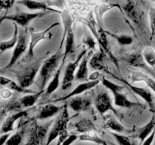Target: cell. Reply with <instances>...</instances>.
I'll return each mask as SVG.
<instances>
[{"label":"cell","instance_id":"obj_1","mask_svg":"<svg viewBox=\"0 0 155 145\" xmlns=\"http://www.w3.org/2000/svg\"><path fill=\"white\" fill-rule=\"evenodd\" d=\"M44 57L37 58L34 60L24 63V65L19 66L16 70H15L18 82L22 87L28 89L34 82L36 76L39 72L41 66L42 65Z\"/></svg>","mask_w":155,"mask_h":145},{"label":"cell","instance_id":"obj_2","mask_svg":"<svg viewBox=\"0 0 155 145\" xmlns=\"http://www.w3.org/2000/svg\"><path fill=\"white\" fill-rule=\"evenodd\" d=\"M60 24V22H55L54 24H51L50 26H48V27H47L45 30H42L41 32L35 31L33 28L29 29V32H30V44H29L28 50H27L26 55L21 59V60L18 62V64L27 63V62H29L33 60V57H34V50L36 45L40 41L44 40V39H51L52 34H51L48 36L47 35H48V33H49L50 30L51 29H53L55 27H58Z\"/></svg>","mask_w":155,"mask_h":145},{"label":"cell","instance_id":"obj_3","mask_svg":"<svg viewBox=\"0 0 155 145\" xmlns=\"http://www.w3.org/2000/svg\"><path fill=\"white\" fill-rule=\"evenodd\" d=\"M101 82L104 87L107 88L112 92L114 98V104L117 107H122V108H130L136 106H141V107L142 106L139 103L133 102L127 98V97L122 92V91L125 89L124 85L116 84L104 77H103L101 79Z\"/></svg>","mask_w":155,"mask_h":145},{"label":"cell","instance_id":"obj_4","mask_svg":"<svg viewBox=\"0 0 155 145\" xmlns=\"http://www.w3.org/2000/svg\"><path fill=\"white\" fill-rule=\"evenodd\" d=\"M19 5L25 6L30 10H38L41 11H49L51 13L61 14V11L56 10L53 6L62 7L64 5V0H46V1H37V0H20L17 2Z\"/></svg>","mask_w":155,"mask_h":145},{"label":"cell","instance_id":"obj_5","mask_svg":"<svg viewBox=\"0 0 155 145\" xmlns=\"http://www.w3.org/2000/svg\"><path fill=\"white\" fill-rule=\"evenodd\" d=\"M70 117L68 110V104H65L64 105V108L62 110L61 113L58 116L56 120L53 123L49 132H48L45 145H49L53 140H54L59 137V135L61 134L62 131L67 129Z\"/></svg>","mask_w":155,"mask_h":145},{"label":"cell","instance_id":"obj_6","mask_svg":"<svg viewBox=\"0 0 155 145\" xmlns=\"http://www.w3.org/2000/svg\"><path fill=\"white\" fill-rule=\"evenodd\" d=\"M29 44H30V40L28 39L27 30L26 29L20 30L18 43H17L16 46L14 48V51L12 53V57L10 59V61L4 68L2 69V71L7 70V69H11V68H12V66H15V64L19 60L21 56L28 50Z\"/></svg>","mask_w":155,"mask_h":145},{"label":"cell","instance_id":"obj_7","mask_svg":"<svg viewBox=\"0 0 155 145\" xmlns=\"http://www.w3.org/2000/svg\"><path fill=\"white\" fill-rule=\"evenodd\" d=\"M50 13L51 12L49 11H39L30 13V12H24L18 10L16 13L10 15H5L4 17H2L1 18V22H2L4 20H8V21H13L18 25L26 29L32 21L36 19V18H42V17H44L45 15L48 14Z\"/></svg>","mask_w":155,"mask_h":145},{"label":"cell","instance_id":"obj_8","mask_svg":"<svg viewBox=\"0 0 155 145\" xmlns=\"http://www.w3.org/2000/svg\"><path fill=\"white\" fill-rule=\"evenodd\" d=\"M54 120H51L47 123L43 125L35 122L33 127L30 129V137H29L28 141L24 145H41L45 139L48 133L49 132V128L54 123Z\"/></svg>","mask_w":155,"mask_h":145},{"label":"cell","instance_id":"obj_9","mask_svg":"<svg viewBox=\"0 0 155 145\" xmlns=\"http://www.w3.org/2000/svg\"><path fill=\"white\" fill-rule=\"evenodd\" d=\"M123 11L127 18L134 23L140 29L143 28L144 12L140 6L134 0H127V3L123 6Z\"/></svg>","mask_w":155,"mask_h":145},{"label":"cell","instance_id":"obj_10","mask_svg":"<svg viewBox=\"0 0 155 145\" xmlns=\"http://www.w3.org/2000/svg\"><path fill=\"white\" fill-rule=\"evenodd\" d=\"M88 51H89V50L87 49V48L83 50L79 54L77 58L76 59V60H74L73 62H70L68 64V66H67L66 69L64 70V77L61 82V88L63 90H67V89H70L71 86L72 85L74 79H75L76 72H77L76 70H77V67L80 65L81 60L84 57L85 54L88 52Z\"/></svg>","mask_w":155,"mask_h":145},{"label":"cell","instance_id":"obj_11","mask_svg":"<svg viewBox=\"0 0 155 145\" xmlns=\"http://www.w3.org/2000/svg\"><path fill=\"white\" fill-rule=\"evenodd\" d=\"M95 105L97 110L101 113L102 116L109 111H111L116 116V117L120 118L119 111L114 107L112 104V100L110 97L109 94L106 91L98 92L95 101Z\"/></svg>","mask_w":155,"mask_h":145},{"label":"cell","instance_id":"obj_12","mask_svg":"<svg viewBox=\"0 0 155 145\" xmlns=\"http://www.w3.org/2000/svg\"><path fill=\"white\" fill-rule=\"evenodd\" d=\"M107 73L110 74V75H111L112 76L114 77V78H116L117 79L119 80V81H120L121 82H123L124 84H125L126 85H127V87H128L129 89L132 91V92H134L135 94H136V95H139V96H140L142 98H143V99L145 100L147 103H148V104L149 105V107H151V109L154 108L153 96H152V94H151V92H150L149 89H145V88H141V87H138V86H136V85H132L131 83H130L129 82H127V80L124 79L123 78H120V77H118V76H117L112 74L110 71H109Z\"/></svg>","mask_w":155,"mask_h":145},{"label":"cell","instance_id":"obj_13","mask_svg":"<svg viewBox=\"0 0 155 145\" xmlns=\"http://www.w3.org/2000/svg\"><path fill=\"white\" fill-rule=\"evenodd\" d=\"M100 82L99 80H94V81H92V80H89V81L84 82L81 83V84L78 85L74 90L71 92H70L68 95H64V97H61V98H59L58 99H54L53 101H51L52 102H60V101H67V100L70 99V98H73V97H75L77 95H81L83 92H86V91L91 90V89H94L95 87H96L98 85V83Z\"/></svg>","mask_w":155,"mask_h":145},{"label":"cell","instance_id":"obj_14","mask_svg":"<svg viewBox=\"0 0 155 145\" xmlns=\"http://www.w3.org/2000/svg\"><path fill=\"white\" fill-rule=\"evenodd\" d=\"M104 119V128L107 131H115L117 133H131L133 130L126 128L111 113H106L103 116Z\"/></svg>","mask_w":155,"mask_h":145},{"label":"cell","instance_id":"obj_15","mask_svg":"<svg viewBox=\"0 0 155 145\" xmlns=\"http://www.w3.org/2000/svg\"><path fill=\"white\" fill-rule=\"evenodd\" d=\"M28 115V110H22L10 115L2 122L1 127V134L12 132L14 130L15 123L17 120L26 117Z\"/></svg>","mask_w":155,"mask_h":145},{"label":"cell","instance_id":"obj_16","mask_svg":"<svg viewBox=\"0 0 155 145\" xmlns=\"http://www.w3.org/2000/svg\"><path fill=\"white\" fill-rule=\"evenodd\" d=\"M106 53L102 48H100L99 51L95 52L89 60V64L94 69L101 71L104 72H108L107 64H106Z\"/></svg>","mask_w":155,"mask_h":145},{"label":"cell","instance_id":"obj_17","mask_svg":"<svg viewBox=\"0 0 155 145\" xmlns=\"http://www.w3.org/2000/svg\"><path fill=\"white\" fill-rule=\"evenodd\" d=\"M126 61L131 66L137 68H141V69H145L150 73L154 74V71L151 69L152 67L148 66V63L145 62L143 55H142V53L138 52V51L132 53L126 58Z\"/></svg>","mask_w":155,"mask_h":145},{"label":"cell","instance_id":"obj_18","mask_svg":"<svg viewBox=\"0 0 155 145\" xmlns=\"http://www.w3.org/2000/svg\"><path fill=\"white\" fill-rule=\"evenodd\" d=\"M92 104L90 98L86 97H73L68 101V105L74 112H81L86 110Z\"/></svg>","mask_w":155,"mask_h":145},{"label":"cell","instance_id":"obj_19","mask_svg":"<svg viewBox=\"0 0 155 145\" xmlns=\"http://www.w3.org/2000/svg\"><path fill=\"white\" fill-rule=\"evenodd\" d=\"M75 54V42H74V33L73 26H71L68 30L66 39L64 43V57L61 61L65 62L68 57H73Z\"/></svg>","mask_w":155,"mask_h":145},{"label":"cell","instance_id":"obj_20","mask_svg":"<svg viewBox=\"0 0 155 145\" xmlns=\"http://www.w3.org/2000/svg\"><path fill=\"white\" fill-rule=\"evenodd\" d=\"M98 37L97 38V40H98V43L99 45V47L101 48H102L104 51H105L106 54L109 56L110 60L114 62V63L116 64L117 67L118 68V63L117 59L114 57V55L112 54L111 51H110V48L108 47V42H107V33H105V30H104L102 27H100L98 26Z\"/></svg>","mask_w":155,"mask_h":145},{"label":"cell","instance_id":"obj_21","mask_svg":"<svg viewBox=\"0 0 155 145\" xmlns=\"http://www.w3.org/2000/svg\"><path fill=\"white\" fill-rule=\"evenodd\" d=\"M92 50H89L83 57L78 66L77 72L75 75V79L77 80H85L89 81V69H88V63L89 60V57L92 54Z\"/></svg>","mask_w":155,"mask_h":145},{"label":"cell","instance_id":"obj_22","mask_svg":"<svg viewBox=\"0 0 155 145\" xmlns=\"http://www.w3.org/2000/svg\"><path fill=\"white\" fill-rule=\"evenodd\" d=\"M113 8H117L120 11H123L120 6L117 4L114 3H101V4L95 6L94 11L95 14V18H96V21L98 23V26L102 27L103 24V17L105 14V13Z\"/></svg>","mask_w":155,"mask_h":145},{"label":"cell","instance_id":"obj_23","mask_svg":"<svg viewBox=\"0 0 155 145\" xmlns=\"http://www.w3.org/2000/svg\"><path fill=\"white\" fill-rule=\"evenodd\" d=\"M63 108L64 106L58 107L53 104H47L40 109V111L37 115L36 119H39V120H43V119L51 118L57 115L61 110H63Z\"/></svg>","mask_w":155,"mask_h":145},{"label":"cell","instance_id":"obj_24","mask_svg":"<svg viewBox=\"0 0 155 145\" xmlns=\"http://www.w3.org/2000/svg\"><path fill=\"white\" fill-rule=\"evenodd\" d=\"M130 78L132 82H144L147 85L152 89L155 92V80L151 76L147 75L146 73L141 72V71L133 70L130 72Z\"/></svg>","mask_w":155,"mask_h":145},{"label":"cell","instance_id":"obj_25","mask_svg":"<svg viewBox=\"0 0 155 145\" xmlns=\"http://www.w3.org/2000/svg\"><path fill=\"white\" fill-rule=\"evenodd\" d=\"M74 127L78 133L85 134L92 130H96L93 121L89 118H83L74 124Z\"/></svg>","mask_w":155,"mask_h":145},{"label":"cell","instance_id":"obj_26","mask_svg":"<svg viewBox=\"0 0 155 145\" xmlns=\"http://www.w3.org/2000/svg\"><path fill=\"white\" fill-rule=\"evenodd\" d=\"M64 64V62L61 61L58 69H57L55 73H54V76H52L51 80L50 81V82L48 83V86H47L46 89H45V90L46 95H51V94H52L53 92H55V91L57 90V89L59 87V85H60V77L62 72V69H63Z\"/></svg>","mask_w":155,"mask_h":145},{"label":"cell","instance_id":"obj_27","mask_svg":"<svg viewBox=\"0 0 155 145\" xmlns=\"http://www.w3.org/2000/svg\"><path fill=\"white\" fill-rule=\"evenodd\" d=\"M155 130V114H154L150 119L149 122L144 125L143 127L139 128L137 131L136 137L140 139L141 142H143L151 133Z\"/></svg>","mask_w":155,"mask_h":145},{"label":"cell","instance_id":"obj_28","mask_svg":"<svg viewBox=\"0 0 155 145\" xmlns=\"http://www.w3.org/2000/svg\"><path fill=\"white\" fill-rule=\"evenodd\" d=\"M14 27H15V31H14L13 36L9 40L2 41L1 42V47H0V53L1 54H2L4 51H7V50L15 48L16 46L17 43H18V37H19V31H18V24L15 23Z\"/></svg>","mask_w":155,"mask_h":145},{"label":"cell","instance_id":"obj_29","mask_svg":"<svg viewBox=\"0 0 155 145\" xmlns=\"http://www.w3.org/2000/svg\"><path fill=\"white\" fill-rule=\"evenodd\" d=\"M44 92V91H39L33 94H27L25 96L20 98V102H21L22 107L24 108H28L31 107L37 102L38 99L40 98L41 95Z\"/></svg>","mask_w":155,"mask_h":145},{"label":"cell","instance_id":"obj_30","mask_svg":"<svg viewBox=\"0 0 155 145\" xmlns=\"http://www.w3.org/2000/svg\"><path fill=\"white\" fill-rule=\"evenodd\" d=\"M79 140H81V141L94 142V143L101 145H103L104 143H106L105 140H104L98 136V133L96 132V130H92V131L85 133V134H80L79 135Z\"/></svg>","mask_w":155,"mask_h":145},{"label":"cell","instance_id":"obj_31","mask_svg":"<svg viewBox=\"0 0 155 145\" xmlns=\"http://www.w3.org/2000/svg\"><path fill=\"white\" fill-rule=\"evenodd\" d=\"M22 105H21V102H20V98L19 99H17V98H14L12 99L10 101L8 102V104H6L5 106L2 107V110L1 113L2 115L6 114L8 112H12V111H20V110H22Z\"/></svg>","mask_w":155,"mask_h":145},{"label":"cell","instance_id":"obj_32","mask_svg":"<svg viewBox=\"0 0 155 145\" xmlns=\"http://www.w3.org/2000/svg\"><path fill=\"white\" fill-rule=\"evenodd\" d=\"M142 55L145 62L151 67H155V50L151 46H148L144 48L142 51Z\"/></svg>","mask_w":155,"mask_h":145},{"label":"cell","instance_id":"obj_33","mask_svg":"<svg viewBox=\"0 0 155 145\" xmlns=\"http://www.w3.org/2000/svg\"><path fill=\"white\" fill-rule=\"evenodd\" d=\"M105 33H107V35L110 36L111 37H113L114 39H116L118 43L121 45H131L133 42V39L132 38V36H129L127 34H116V33H112L110 32L106 31Z\"/></svg>","mask_w":155,"mask_h":145},{"label":"cell","instance_id":"obj_34","mask_svg":"<svg viewBox=\"0 0 155 145\" xmlns=\"http://www.w3.org/2000/svg\"><path fill=\"white\" fill-rule=\"evenodd\" d=\"M24 132H25L24 128L18 130V131L11 135L5 145H21L24 138Z\"/></svg>","mask_w":155,"mask_h":145},{"label":"cell","instance_id":"obj_35","mask_svg":"<svg viewBox=\"0 0 155 145\" xmlns=\"http://www.w3.org/2000/svg\"><path fill=\"white\" fill-rule=\"evenodd\" d=\"M109 133L114 137V138L117 142L118 145H133L131 139L130 137L127 135H124L122 133H117L115 131H108Z\"/></svg>","mask_w":155,"mask_h":145},{"label":"cell","instance_id":"obj_36","mask_svg":"<svg viewBox=\"0 0 155 145\" xmlns=\"http://www.w3.org/2000/svg\"><path fill=\"white\" fill-rule=\"evenodd\" d=\"M7 87L8 88V89H12V91H15V92H18V93L25 94V95H27V94H33L37 92H36V91H33L31 90V89H26V88L22 87L19 83L15 82L12 81V80H11L10 82L7 85Z\"/></svg>","mask_w":155,"mask_h":145},{"label":"cell","instance_id":"obj_37","mask_svg":"<svg viewBox=\"0 0 155 145\" xmlns=\"http://www.w3.org/2000/svg\"><path fill=\"white\" fill-rule=\"evenodd\" d=\"M82 44L89 50H95L96 47V42L92 36L86 35L82 39Z\"/></svg>","mask_w":155,"mask_h":145},{"label":"cell","instance_id":"obj_38","mask_svg":"<svg viewBox=\"0 0 155 145\" xmlns=\"http://www.w3.org/2000/svg\"><path fill=\"white\" fill-rule=\"evenodd\" d=\"M149 17L150 28H151V39L154 37L155 34V8H151L148 12Z\"/></svg>","mask_w":155,"mask_h":145},{"label":"cell","instance_id":"obj_39","mask_svg":"<svg viewBox=\"0 0 155 145\" xmlns=\"http://www.w3.org/2000/svg\"><path fill=\"white\" fill-rule=\"evenodd\" d=\"M1 1V10H8L15 4L16 0H0Z\"/></svg>","mask_w":155,"mask_h":145},{"label":"cell","instance_id":"obj_40","mask_svg":"<svg viewBox=\"0 0 155 145\" xmlns=\"http://www.w3.org/2000/svg\"><path fill=\"white\" fill-rule=\"evenodd\" d=\"M69 133H68V129H65L64 131H63L61 132V134L59 135V137H58V142L56 143V145H61L64 143L65 140L69 137Z\"/></svg>","mask_w":155,"mask_h":145},{"label":"cell","instance_id":"obj_41","mask_svg":"<svg viewBox=\"0 0 155 145\" xmlns=\"http://www.w3.org/2000/svg\"><path fill=\"white\" fill-rule=\"evenodd\" d=\"M77 139H79V135L75 134H70L69 137L64 141V143H62L61 145H71L74 142H75Z\"/></svg>","mask_w":155,"mask_h":145},{"label":"cell","instance_id":"obj_42","mask_svg":"<svg viewBox=\"0 0 155 145\" xmlns=\"http://www.w3.org/2000/svg\"><path fill=\"white\" fill-rule=\"evenodd\" d=\"M13 95L12 90L10 89H3L1 91V96L3 99H8Z\"/></svg>","mask_w":155,"mask_h":145},{"label":"cell","instance_id":"obj_43","mask_svg":"<svg viewBox=\"0 0 155 145\" xmlns=\"http://www.w3.org/2000/svg\"><path fill=\"white\" fill-rule=\"evenodd\" d=\"M155 139V130L142 142V145H151Z\"/></svg>","mask_w":155,"mask_h":145},{"label":"cell","instance_id":"obj_44","mask_svg":"<svg viewBox=\"0 0 155 145\" xmlns=\"http://www.w3.org/2000/svg\"><path fill=\"white\" fill-rule=\"evenodd\" d=\"M12 133H4V134H1V137H0V145H5L6 142L8 141V140L9 139V137L12 135Z\"/></svg>","mask_w":155,"mask_h":145},{"label":"cell","instance_id":"obj_45","mask_svg":"<svg viewBox=\"0 0 155 145\" xmlns=\"http://www.w3.org/2000/svg\"><path fill=\"white\" fill-rule=\"evenodd\" d=\"M100 76L99 71L96 70L95 72H92L90 76H89V80H92V81H94V80H98V77Z\"/></svg>","mask_w":155,"mask_h":145},{"label":"cell","instance_id":"obj_46","mask_svg":"<svg viewBox=\"0 0 155 145\" xmlns=\"http://www.w3.org/2000/svg\"><path fill=\"white\" fill-rule=\"evenodd\" d=\"M10 81H11L10 79L3 76H1V85L2 86L4 85L7 86V85L10 82Z\"/></svg>","mask_w":155,"mask_h":145},{"label":"cell","instance_id":"obj_47","mask_svg":"<svg viewBox=\"0 0 155 145\" xmlns=\"http://www.w3.org/2000/svg\"><path fill=\"white\" fill-rule=\"evenodd\" d=\"M151 2H155V0H150Z\"/></svg>","mask_w":155,"mask_h":145},{"label":"cell","instance_id":"obj_48","mask_svg":"<svg viewBox=\"0 0 155 145\" xmlns=\"http://www.w3.org/2000/svg\"><path fill=\"white\" fill-rule=\"evenodd\" d=\"M103 145H107V143H104V144H103Z\"/></svg>","mask_w":155,"mask_h":145},{"label":"cell","instance_id":"obj_49","mask_svg":"<svg viewBox=\"0 0 155 145\" xmlns=\"http://www.w3.org/2000/svg\"><path fill=\"white\" fill-rule=\"evenodd\" d=\"M154 145H155V144H154Z\"/></svg>","mask_w":155,"mask_h":145}]
</instances>
